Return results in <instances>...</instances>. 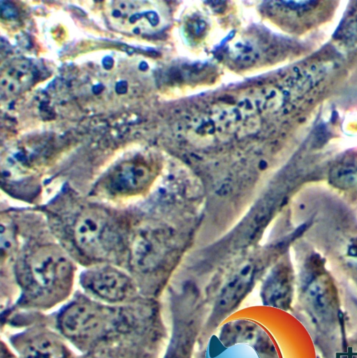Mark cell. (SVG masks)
Here are the masks:
<instances>
[{
    "label": "cell",
    "instance_id": "cell-9",
    "mask_svg": "<svg viewBox=\"0 0 357 358\" xmlns=\"http://www.w3.org/2000/svg\"><path fill=\"white\" fill-rule=\"evenodd\" d=\"M331 179L339 186H352L357 182V166L349 164L335 167L332 171Z\"/></svg>",
    "mask_w": 357,
    "mask_h": 358
},
{
    "label": "cell",
    "instance_id": "cell-6",
    "mask_svg": "<svg viewBox=\"0 0 357 358\" xmlns=\"http://www.w3.org/2000/svg\"><path fill=\"white\" fill-rule=\"evenodd\" d=\"M82 287L93 295L109 302H120L135 293L131 277L119 268L110 264H99L82 273Z\"/></svg>",
    "mask_w": 357,
    "mask_h": 358
},
{
    "label": "cell",
    "instance_id": "cell-7",
    "mask_svg": "<svg viewBox=\"0 0 357 358\" xmlns=\"http://www.w3.org/2000/svg\"><path fill=\"white\" fill-rule=\"evenodd\" d=\"M17 347L22 358H70L69 352L59 338L48 332L24 336Z\"/></svg>",
    "mask_w": 357,
    "mask_h": 358
},
{
    "label": "cell",
    "instance_id": "cell-2",
    "mask_svg": "<svg viewBox=\"0 0 357 358\" xmlns=\"http://www.w3.org/2000/svg\"><path fill=\"white\" fill-rule=\"evenodd\" d=\"M71 244L80 255L103 262L117 259L128 249L125 227L108 210L85 206L74 213L67 226Z\"/></svg>",
    "mask_w": 357,
    "mask_h": 358
},
{
    "label": "cell",
    "instance_id": "cell-8",
    "mask_svg": "<svg viewBox=\"0 0 357 358\" xmlns=\"http://www.w3.org/2000/svg\"><path fill=\"white\" fill-rule=\"evenodd\" d=\"M240 99L259 114L277 110L282 106L284 97L279 89L268 87L254 90Z\"/></svg>",
    "mask_w": 357,
    "mask_h": 358
},
{
    "label": "cell",
    "instance_id": "cell-1",
    "mask_svg": "<svg viewBox=\"0 0 357 358\" xmlns=\"http://www.w3.org/2000/svg\"><path fill=\"white\" fill-rule=\"evenodd\" d=\"M17 278L24 299L34 305H49L70 290L74 266L66 253L53 244L35 245L18 263Z\"/></svg>",
    "mask_w": 357,
    "mask_h": 358
},
{
    "label": "cell",
    "instance_id": "cell-3",
    "mask_svg": "<svg viewBox=\"0 0 357 358\" xmlns=\"http://www.w3.org/2000/svg\"><path fill=\"white\" fill-rule=\"evenodd\" d=\"M120 317V314L114 309L82 299L64 310L59 318V325L71 340L87 343L96 341L119 326L122 321Z\"/></svg>",
    "mask_w": 357,
    "mask_h": 358
},
{
    "label": "cell",
    "instance_id": "cell-10",
    "mask_svg": "<svg viewBox=\"0 0 357 358\" xmlns=\"http://www.w3.org/2000/svg\"><path fill=\"white\" fill-rule=\"evenodd\" d=\"M230 51L231 57L239 62H252L257 56L256 46L245 39L235 41L231 46Z\"/></svg>",
    "mask_w": 357,
    "mask_h": 358
},
{
    "label": "cell",
    "instance_id": "cell-5",
    "mask_svg": "<svg viewBox=\"0 0 357 358\" xmlns=\"http://www.w3.org/2000/svg\"><path fill=\"white\" fill-rule=\"evenodd\" d=\"M104 13L110 26L124 34H150L157 30L162 23L160 12L147 1H108L104 5Z\"/></svg>",
    "mask_w": 357,
    "mask_h": 358
},
{
    "label": "cell",
    "instance_id": "cell-4",
    "mask_svg": "<svg viewBox=\"0 0 357 358\" xmlns=\"http://www.w3.org/2000/svg\"><path fill=\"white\" fill-rule=\"evenodd\" d=\"M157 172L150 159L136 157L112 166L100 178L96 192L111 199H125L144 192L154 181Z\"/></svg>",
    "mask_w": 357,
    "mask_h": 358
},
{
    "label": "cell",
    "instance_id": "cell-11",
    "mask_svg": "<svg viewBox=\"0 0 357 358\" xmlns=\"http://www.w3.org/2000/svg\"><path fill=\"white\" fill-rule=\"evenodd\" d=\"M117 357L118 355H115L113 352L105 350L96 352L87 358H118Z\"/></svg>",
    "mask_w": 357,
    "mask_h": 358
}]
</instances>
